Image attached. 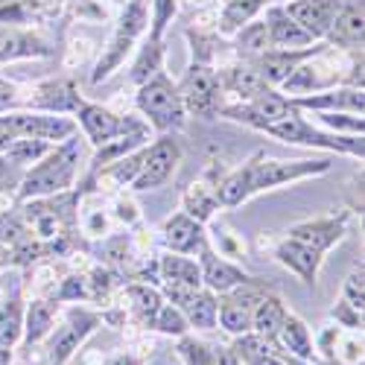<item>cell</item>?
<instances>
[{
	"label": "cell",
	"mask_w": 365,
	"mask_h": 365,
	"mask_svg": "<svg viewBox=\"0 0 365 365\" xmlns=\"http://www.w3.org/2000/svg\"><path fill=\"white\" fill-rule=\"evenodd\" d=\"M330 170V158H269L266 152H255L237 170H231L220 185H217V199L220 207H240L252 196L263 190H275L281 185H292V181H304L313 175H324Z\"/></svg>",
	"instance_id": "cell-1"
},
{
	"label": "cell",
	"mask_w": 365,
	"mask_h": 365,
	"mask_svg": "<svg viewBox=\"0 0 365 365\" xmlns=\"http://www.w3.org/2000/svg\"><path fill=\"white\" fill-rule=\"evenodd\" d=\"M85 155H88V140L79 138V132L62 143H56L44 158H38L33 167L24 170L15 196L26 202V199H41V196L73 190L82 175V167L88 164Z\"/></svg>",
	"instance_id": "cell-2"
},
{
	"label": "cell",
	"mask_w": 365,
	"mask_h": 365,
	"mask_svg": "<svg viewBox=\"0 0 365 365\" xmlns=\"http://www.w3.org/2000/svg\"><path fill=\"white\" fill-rule=\"evenodd\" d=\"M146 29H149V6H146V0H126L123 12H120V18H117V24L111 29V38L106 41L94 71H91V82L100 85L111 73H117L120 68H123L126 58L132 56V50L138 47V41L146 36Z\"/></svg>",
	"instance_id": "cell-3"
},
{
	"label": "cell",
	"mask_w": 365,
	"mask_h": 365,
	"mask_svg": "<svg viewBox=\"0 0 365 365\" xmlns=\"http://www.w3.org/2000/svg\"><path fill=\"white\" fill-rule=\"evenodd\" d=\"M260 132L278 138L284 143H292V146H310V149H324V152H339V155H354V158L365 155L362 135H336V132H327L322 126H313V120H307L298 108H292L287 117L275 120V123L263 126Z\"/></svg>",
	"instance_id": "cell-4"
},
{
	"label": "cell",
	"mask_w": 365,
	"mask_h": 365,
	"mask_svg": "<svg viewBox=\"0 0 365 365\" xmlns=\"http://www.w3.org/2000/svg\"><path fill=\"white\" fill-rule=\"evenodd\" d=\"M135 106H138L140 117L149 123V129H155L158 135L178 132L187 123V111H185V103H181L178 85L164 71L146 79L143 85H138Z\"/></svg>",
	"instance_id": "cell-5"
},
{
	"label": "cell",
	"mask_w": 365,
	"mask_h": 365,
	"mask_svg": "<svg viewBox=\"0 0 365 365\" xmlns=\"http://www.w3.org/2000/svg\"><path fill=\"white\" fill-rule=\"evenodd\" d=\"M178 94H181V103H185V111L196 114L202 120L220 117V108L225 106L220 71L205 62H190V68L185 71V76L178 82Z\"/></svg>",
	"instance_id": "cell-6"
},
{
	"label": "cell",
	"mask_w": 365,
	"mask_h": 365,
	"mask_svg": "<svg viewBox=\"0 0 365 365\" xmlns=\"http://www.w3.org/2000/svg\"><path fill=\"white\" fill-rule=\"evenodd\" d=\"M100 322H103V316L97 310H88V307H68L62 313V319L56 316L50 336L44 339L47 342V362L65 365L79 351V345L100 327Z\"/></svg>",
	"instance_id": "cell-7"
},
{
	"label": "cell",
	"mask_w": 365,
	"mask_h": 365,
	"mask_svg": "<svg viewBox=\"0 0 365 365\" xmlns=\"http://www.w3.org/2000/svg\"><path fill=\"white\" fill-rule=\"evenodd\" d=\"M272 287L263 284L260 278H252L249 284L234 287L222 295H217V327H222L231 336H242L252 330V313L257 307V301L263 292Z\"/></svg>",
	"instance_id": "cell-8"
},
{
	"label": "cell",
	"mask_w": 365,
	"mask_h": 365,
	"mask_svg": "<svg viewBox=\"0 0 365 365\" xmlns=\"http://www.w3.org/2000/svg\"><path fill=\"white\" fill-rule=\"evenodd\" d=\"M178 161H181V146L173 135H161L152 143L143 146V161H140V170L132 181V190L138 193H146V190H158L164 187L167 181L175 175L178 170Z\"/></svg>",
	"instance_id": "cell-9"
},
{
	"label": "cell",
	"mask_w": 365,
	"mask_h": 365,
	"mask_svg": "<svg viewBox=\"0 0 365 365\" xmlns=\"http://www.w3.org/2000/svg\"><path fill=\"white\" fill-rule=\"evenodd\" d=\"M73 120H76V126L82 129V138L88 140V146H94V149L108 143L117 135H126V132L140 129L146 123V120H140V117H120L111 108H106L100 103H88V100L79 103V108L73 111Z\"/></svg>",
	"instance_id": "cell-10"
},
{
	"label": "cell",
	"mask_w": 365,
	"mask_h": 365,
	"mask_svg": "<svg viewBox=\"0 0 365 365\" xmlns=\"http://www.w3.org/2000/svg\"><path fill=\"white\" fill-rule=\"evenodd\" d=\"M161 295L187 319L196 330H217V292L207 287H181V284H158Z\"/></svg>",
	"instance_id": "cell-11"
},
{
	"label": "cell",
	"mask_w": 365,
	"mask_h": 365,
	"mask_svg": "<svg viewBox=\"0 0 365 365\" xmlns=\"http://www.w3.org/2000/svg\"><path fill=\"white\" fill-rule=\"evenodd\" d=\"M292 111V103L289 97H284L278 88H266L260 91L257 97L246 100V103H228L220 108V117L225 120H234V123H242V126H252V129H263L275 120L287 117Z\"/></svg>",
	"instance_id": "cell-12"
},
{
	"label": "cell",
	"mask_w": 365,
	"mask_h": 365,
	"mask_svg": "<svg viewBox=\"0 0 365 365\" xmlns=\"http://www.w3.org/2000/svg\"><path fill=\"white\" fill-rule=\"evenodd\" d=\"M85 97L79 94V88L73 79H44L36 85H26V100L24 108L29 111H47V114H71L79 108Z\"/></svg>",
	"instance_id": "cell-13"
},
{
	"label": "cell",
	"mask_w": 365,
	"mask_h": 365,
	"mask_svg": "<svg viewBox=\"0 0 365 365\" xmlns=\"http://www.w3.org/2000/svg\"><path fill=\"white\" fill-rule=\"evenodd\" d=\"M298 111H345V114H365V94L354 85H333L313 94H301L289 100Z\"/></svg>",
	"instance_id": "cell-14"
},
{
	"label": "cell",
	"mask_w": 365,
	"mask_h": 365,
	"mask_svg": "<svg viewBox=\"0 0 365 365\" xmlns=\"http://www.w3.org/2000/svg\"><path fill=\"white\" fill-rule=\"evenodd\" d=\"M348 220L351 214L342 210V214H327V217H316V220H304V222H295L287 237H295L301 242H307L316 252L327 255L336 242H342L348 237Z\"/></svg>",
	"instance_id": "cell-15"
},
{
	"label": "cell",
	"mask_w": 365,
	"mask_h": 365,
	"mask_svg": "<svg viewBox=\"0 0 365 365\" xmlns=\"http://www.w3.org/2000/svg\"><path fill=\"white\" fill-rule=\"evenodd\" d=\"M56 47L33 33L26 26H6L0 24V65H9V62H24V58H53Z\"/></svg>",
	"instance_id": "cell-16"
},
{
	"label": "cell",
	"mask_w": 365,
	"mask_h": 365,
	"mask_svg": "<svg viewBox=\"0 0 365 365\" xmlns=\"http://www.w3.org/2000/svg\"><path fill=\"white\" fill-rule=\"evenodd\" d=\"M196 260H199V269H202V287H207L210 292H217V295H222V292H228L234 287H242V284L252 281V275L246 269L237 266L228 257H222V255H217L210 242L196 255Z\"/></svg>",
	"instance_id": "cell-17"
},
{
	"label": "cell",
	"mask_w": 365,
	"mask_h": 365,
	"mask_svg": "<svg viewBox=\"0 0 365 365\" xmlns=\"http://www.w3.org/2000/svg\"><path fill=\"white\" fill-rule=\"evenodd\" d=\"M146 143H149V126L143 123L140 129H132V132H126V135H117V138H111L108 143L97 146V152L88 158L85 178H82V190H88L91 181H94L106 167H111V164H117L120 158L132 155L135 149H140V146H146Z\"/></svg>",
	"instance_id": "cell-18"
},
{
	"label": "cell",
	"mask_w": 365,
	"mask_h": 365,
	"mask_svg": "<svg viewBox=\"0 0 365 365\" xmlns=\"http://www.w3.org/2000/svg\"><path fill=\"white\" fill-rule=\"evenodd\" d=\"M342 6H345V0H289V4H284L287 15H289L313 41H324L333 18L339 15Z\"/></svg>",
	"instance_id": "cell-19"
},
{
	"label": "cell",
	"mask_w": 365,
	"mask_h": 365,
	"mask_svg": "<svg viewBox=\"0 0 365 365\" xmlns=\"http://www.w3.org/2000/svg\"><path fill=\"white\" fill-rule=\"evenodd\" d=\"M161 242L167 252H175V255H187V257H196L205 246H207V231H205V222L193 220L185 210L173 214L164 228H161Z\"/></svg>",
	"instance_id": "cell-20"
},
{
	"label": "cell",
	"mask_w": 365,
	"mask_h": 365,
	"mask_svg": "<svg viewBox=\"0 0 365 365\" xmlns=\"http://www.w3.org/2000/svg\"><path fill=\"white\" fill-rule=\"evenodd\" d=\"M231 351H234L240 365H313V362L295 359L275 339H263V336H257V333H242V336H234Z\"/></svg>",
	"instance_id": "cell-21"
},
{
	"label": "cell",
	"mask_w": 365,
	"mask_h": 365,
	"mask_svg": "<svg viewBox=\"0 0 365 365\" xmlns=\"http://www.w3.org/2000/svg\"><path fill=\"white\" fill-rule=\"evenodd\" d=\"M275 257L284 269H289L292 275L304 284V287H316L319 281V269L324 263V255L316 252L313 246H307V242H301L295 237H284L278 246H275Z\"/></svg>",
	"instance_id": "cell-22"
},
{
	"label": "cell",
	"mask_w": 365,
	"mask_h": 365,
	"mask_svg": "<svg viewBox=\"0 0 365 365\" xmlns=\"http://www.w3.org/2000/svg\"><path fill=\"white\" fill-rule=\"evenodd\" d=\"M76 0H12L0 6V24L6 26H33V24H50L65 15L68 6Z\"/></svg>",
	"instance_id": "cell-23"
},
{
	"label": "cell",
	"mask_w": 365,
	"mask_h": 365,
	"mask_svg": "<svg viewBox=\"0 0 365 365\" xmlns=\"http://www.w3.org/2000/svg\"><path fill=\"white\" fill-rule=\"evenodd\" d=\"M365 41V12H362V0H345V6L339 9V15L333 18L324 44H330L333 50H348L356 53L362 50Z\"/></svg>",
	"instance_id": "cell-24"
},
{
	"label": "cell",
	"mask_w": 365,
	"mask_h": 365,
	"mask_svg": "<svg viewBox=\"0 0 365 365\" xmlns=\"http://www.w3.org/2000/svg\"><path fill=\"white\" fill-rule=\"evenodd\" d=\"M324 47H330V44L316 41V44L301 47V50H275V47H272V50H266L263 56L255 58V65H257V71H260V76L266 79L269 88H281V82H284L301 62H307L310 56L322 53Z\"/></svg>",
	"instance_id": "cell-25"
},
{
	"label": "cell",
	"mask_w": 365,
	"mask_h": 365,
	"mask_svg": "<svg viewBox=\"0 0 365 365\" xmlns=\"http://www.w3.org/2000/svg\"><path fill=\"white\" fill-rule=\"evenodd\" d=\"M263 12H266V15H263V24H266V29H269V41H272V47H275V50H301V47L316 44V41L287 15L284 4H269Z\"/></svg>",
	"instance_id": "cell-26"
},
{
	"label": "cell",
	"mask_w": 365,
	"mask_h": 365,
	"mask_svg": "<svg viewBox=\"0 0 365 365\" xmlns=\"http://www.w3.org/2000/svg\"><path fill=\"white\" fill-rule=\"evenodd\" d=\"M316 351H322L324 362H342V365H362V333L345 330V327H327L316 342Z\"/></svg>",
	"instance_id": "cell-27"
},
{
	"label": "cell",
	"mask_w": 365,
	"mask_h": 365,
	"mask_svg": "<svg viewBox=\"0 0 365 365\" xmlns=\"http://www.w3.org/2000/svg\"><path fill=\"white\" fill-rule=\"evenodd\" d=\"M220 79H222V91L225 94H234L237 103H246L252 97H257L260 91H266V79L260 76L255 58H240L237 65L231 68H222L220 71Z\"/></svg>",
	"instance_id": "cell-28"
},
{
	"label": "cell",
	"mask_w": 365,
	"mask_h": 365,
	"mask_svg": "<svg viewBox=\"0 0 365 365\" xmlns=\"http://www.w3.org/2000/svg\"><path fill=\"white\" fill-rule=\"evenodd\" d=\"M175 351H178V359L185 365H240L231 345H214V342L190 336V333L178 336Z\"/></svg>",
	"instance_id": "cell-29"
},
{
	"label": "cell",
	"mask_w": 365,
	"mask_h": 365,
	"mask_svg": "<svg viewBox=\"0 0 365 365\" xmlns=\"http://www.w3.org/2000/svg\"><path fill=\"white\" fill-rule=\"evenodd\" d=\"M56 316H58V304L50 298H33L29 304H24V336H21V342L26 348L41 345L50 336Z\"/></svg>",
	"instance_id": "cell-30"
},
{
	"label": "cell",
	"mask_w": 365,
	"mask_h": 365,
	"mask_svg": "<svg viewBox=\"0 0 365 365\" xmlns=\"http://www.w3.org/2000/svg\"><path fill=\"white\" fill-rule=\"evenodd\" d=\"M275 342H278L287 354H292L295 359L313 362V365L319 362L313 333H310V327H307V324H304V319H298L295 313H287V319H284V324H281V330H278Z\"/></svg>",
	"instance_id": "cell-31"
},
{
	"label": "cell",
	"mask_w": 365,
	"mask_h": 365,
	"mask_svg": "<svg viewBox=\"0 0 365 365\" xmlns=\"http://www.w3.org/2000/svg\"><path fill=\"white\" fill-rule=\"evenodd\" d=\"M123 298L129 301V313L140 327H152V322H155V316L161 310V304L167 301L158 287L140 284V281H126L123 284Z\"/></svg>",
	"instance_id": "cell-32"
},
{
	"label": "cell",
	"mask_w": 365,
	"mask_h": 365,
	"mask_svg": "<svg viewBox=\"0 0 365 365\" xmlns=\"http://www.w3.org/2000/svg\"><path fill=\"white\" fill-rule=\"evenodd\" d=\"M287 313H289L287 304L275 289L263 292L255 313H252V330L249 333H257V336H263V339H275L284 319H287Z\"/></svg>",
	"instance_id": "cell-33"
},
{
	"label": "cell",
	"mask_w": 365,
	"mask_h": 365,
	"mask_svg": "<svg viewBox=\"0 0 365 365\" xmlns=\"http://www.w3.org/2000/svg\"><path fill=\"white\" fill-rule=\"evenodd\" d=\"M158 284H181V287H202V269L196 257L167 252L158 257Z\"/></svg>",
	"instance_id": "cell-34"
},
{
	"label": "cell",
	"mask_w": 365,
	"mask_h": 365,
	"mask_svg": "<svg viewBox=\"0 0 365 365\" xmlns=\"http://www.w3.org/2000/svg\"><path fill=\"white\" fill-rule=\"evenodd\" d=\"M217 185L220 181H210V173L185 190V214H190L199 222H207L214 217V210H220V199H217Z\"/></svg>",
	"instance_id": "cell-35"
},
{
	"label": "cell",
	"mask_w": 365,
	"mask_h": 365,
	"mask_svg": "<svg viewBox=\"0 0 365 365\" xmlns=\"http://www.w3.org/2000/svg\"><path fill=\"white\" fill-rule=\"evenodd\" d=\"M269 6V0H228L222 15H220V26H217V33L220 36H234L237 29H242L249 21L260 18V12Z\"/></svg>",
	"instance_id": "cell-36"
},
{
	"label": "cell",
	"mask_w": 365,
	"mask_h": 365,
	"mask_svg": "<svg viewBox=\"0 0 365 365\" xmlns=\"http://www.w3.org/2000/svg\"><path fill=\"white\" fill-rule=\"evenodd\" d=\"M24 336V298L15 289L6 301H0V348H15Z\"/></svg>",
	"instance_id": "cell-37"
},
{
	"label": "cell",
	"mask_w": 365,
	"mask_h": 365,
	"mask_svg": "<svg viewBox=\"0 0 365 365\" xmlns=\"http://www.w3.org/2000/svg\"><path fill=\"white\" fill-rule=\"evenodd\" d=\"M231 38H234V50H237V56H240V58H257V56H263L266 50H272L269 29H266L263 18L249 21L242 29H237V33H234Z\"/></svg>",
	"instance_id": "cell-38"
},
{
	"label": "cell",
	"mask_w": 365,
	"mask_h": 365,
	"mask_svg": "<svg viewBox=\"0 0 365 365\" xmlns=\"http://www.w3.org/2000/svg\"><path fill=\"white\" fill-rule=\"evenodd\" d=\"M164 71V38H146V44L140 47L138 58H135V65H132V85H143L146 79H152L155 73Z\"/></svg>",
	"instance_id": "cell-39"
},
{
	"label": "cell",
	"mask_w": 365,
	"mask_h": 365,
	"mask_svg": "<svg viewBox=\"0 0 365 365\" xmlns=\"http://www.w3.org/2000/svg\"><path fill=\"white\" fill-rule=\"evenodd\" d=\"M319 126L336 135H362L365 132V120L362 114H345V111H316Z\"/></svg>",
	"instance_id": "cell-40"
},
{
	"label": "cell",
	"mask_w": 365,
	"mask_h": 365,
	"mask_svg": "<svg viewBox=\"0 0 365 365\" xmlns=\"http://www.w3.org/2000/svg\"><path fill=\"white\" fill-rule=\"evenodd\" d=\"M146 6H149V38H164L167 33V26L173 24L175 12H178V0H146Z\"/></svg>",
	"instance_id": "cell-41"
},
{
	"label": "cell",
	"mask_w": 365,
	"mask_h": 365,
	"mask_svg": "<svg viewBox=\"0 0 365 365\" xmlns=\"http://www.w3.org/2000/svg\"><path fill=\"white\" fill-rule=\"evenodd\" d=\"M149 330H158V333H164V336H175L178 339V336H185V333H190V324H187V319L181 316L170 301H164Z\"/></svg>",
	"instance_id": "cell-42"
},
{
	"label": "cell",
	"mask_w": 365,
	"mask_h": 365,
	"mask_svg": "<svg viewBox=\"0 0 365 365\" xmlns=\"http://www.w3.org/2000/svg\"><path fill=\"white\" fill-rule=\"evenodd\" d=\"M342 298L351 304V307L365 310V269H362V263L354 266L351 275L345 278V284H342Z\"/></svg>",
	"instance_id": "cell-43"
},
{
	"label": "cell",
	"mask_w": 365,
	"mask_h": 365,
	"mask_svg": "<svg viewBox=\"0 0 365 365\" xmlns=\"http://www.w3.org/2000/svg\"><path fill=\"white\" fill-rule=\"evenodd\" d=\"M330 319L336 322L339 327L345 330H354V333H362V310L351 307V304L339 295V301H333V307H330Z\"/></svg>",
	"instance_id": "cell-44"
},
{
	"label": "cell",
	"mask_w": 365,
	"mask_h": 365,
	"mask_svg": "<svg viewBox=\"0 0 365 365\" xmlns=\"http://www.w3.org/2000/svg\"><path fill=\"white\" fill-rule=\"evenodd\" d=\"M24 100H26V88L6 76H0V114L24 108Z\"/></svg>",
	"instance_id": "cell-45"
},
{
	"label": "cell",
	"mask_w": 365,
	"mask_h": 365,
	"mask_svg": "<svg viewBox=\"0 0 365 365\" xmlns=\"http://www.w3.org/2000/svg\"><path fill=\"white\" fill-rule=\"evenodd\" d=\"M24 178V170L18 164H12L6 155H0V196L4 193H15Z\"/></svg>",
	"instance_id": "cell-46"
},
{
	"label": "cell",
	"mask_w": 365,
	"mask_h": 365,
	"mask_svg": "<svg viewBox=\"0 0 365 365\" xmlns=\"http://www.w3.org/2000/svg\"><path fill=\"white\" fill-rule=\"evenodd\" d=\"M9 266H12V252L4 246V242H0V272L9 269Z\"/></svg>",
	"instance_id": "cell-47"
},
{
	"label": "cell",
	"mask_w": 365,
	"mask_h": 365,
	"mask_svg": "<svg viewBox=\"0 0 365 365\" xmlns=\"http://www.w3.org/2000/svg\"><path fill=\"white\" fill-rule=\"evenodd\" d=\"M108 365H140V362H138V359H132L129 354H120V356H114Z\"/></svg>",
	"instance_id": "cell-48"
},
{
	"label": "cell",
	"mask_w": 365,
	"mask_h": 365,
	"mask_svg": "<svg viewBox=\"0 0 365 365\" xmlns=\"http://www.w3.org/2000/svg\"><path fill=\"white\" fill-rule=\"evenodd\" d=\"M0 365H12V348H0Z\"/></svg>",
	"instance_id": "cell-49"
},
{
	"label": "cell",
	"mask_w": 365,
	"mask_h": 365,
	"mask_svg": "<svg viewBox=\"0 0 365 365\" xmlns=\"http://www.w3.org/2000/svg\"><path fill=\"white\" fill-rule=\"evenodd\" d=\"M269 4H289V0H269Z\"/></svg>",
	"instance_id": "cell-50"
},
{
	"label": "cell",
	"mask_w": 365,
	"mask_h": 365,
	"mask_svg": "<svg viewBox=\"0 0 365 365\" xmlns=\"http://www.w3.org/2000/svg\"><path fill=\"white\" fill-rule=\"evenodd\" d=\"M324 365H342V362H324Z\"/></svg>",
	"instance_id": "cell-51"
},
{
	"label": "cell",
	"mask_w": 365,
	"mask_h": 365,
	"mask_svg": "<svg viewBox=\"0 0 365 365\" xmlns=\"http://www.w3.org/2000/svg\"><path fill=\"white\" fill-rule=\"evenodd\" d=\"M0 289H4V281H0Z\"/></svg>",
	"instance_id": "cell-52"
}]
</instances>
